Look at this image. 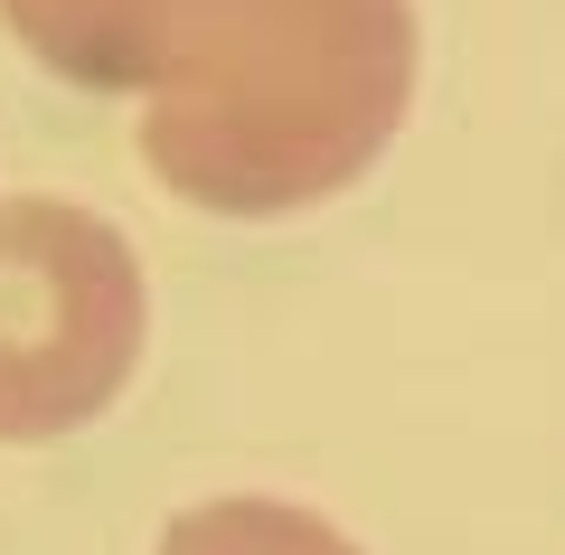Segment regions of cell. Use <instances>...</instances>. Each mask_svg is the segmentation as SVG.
<instances>
[{
	"label": "cell",
	"instance_id": "2",
	"mask_svg": "<svg viewBox=\"0 0 565 555\" xmlns=\"http://www.w3.org/2000/svg\"><path fill=\"white\" fill-rule=\"evenodd\" d=\"M141 264L95 207L0 199V442L95 424L141 357Z\"/></svg>",
	"mask_w": 565,
	"mask_h": 555
},
{
	"label": "cell",
	"instance_id": "1",
	"mask_svg": "<svg viewBox=\"0 0 565 555\" xmlns=\"http://www.w3.org/2000/svg\"><path fill=\"white\" fill-rule=\"evenodd\" d=\"M415 95V0H217L151 85L141 151L217 217H292L396 141Z\"/></svg>",
	"mask_w": 565,
	"mask_h": 555
},
{
	"label": "cell",
	"instance_id": "4",
	"mask_svg": "<svg viewBox=\"0 0 565 555\" xmlns=\"http://www.w3.org/2000/svg\"><path fill=\"white\" fill-rule=\"evenodd\" d=\"M161 555H359L330 517L282 509V499H207V509L170 517Z\"/></svg>",
	"mask_w": 565,
	"mask_h": 555
},
{
	"label": "cell",
	"instance_id": "3",
	"mask_svg": "<svg viewBox=\"0 0 565 555\" xmlns=\"http://www.w3.org/2000/svg\"><path fill=\"white\" fill-rule=\"evenodd\" d=\"M217 0H0V20L47 76L95 85V95H141L199 47Z\"/></svg>",
	"mask_w": 565,
	"mask_h": 555
}]
</instances>
